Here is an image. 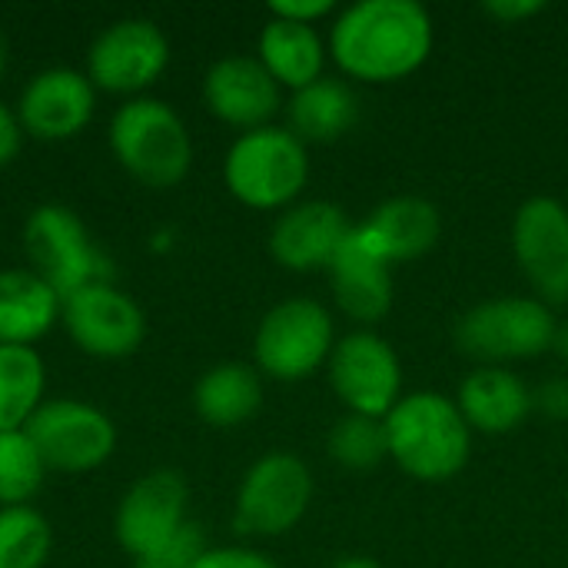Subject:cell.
Segmentation results:
<instances>
[{"label": "cell", "mask_w": 568, "mask_h": 568, "mask_svg": "<svg viewBox=\"0 0 568 568\" xmlns=\"http://www.w3.org/2000/svg\"><path fill=\"white\" fill-rule=\"evenodd\" d=\"M50 526L30 506L0 509V568H43L50 559Z\"/></svg>", "instance_id": "484cf974"}, {"label": "cell", "mask_w": 568, "mask_h": 568, "mask_svg": "<svg viewBox=\"0 0 568 568\" xmlns=\"http://www.w3.org/2000/svg\"><path fill=\"white\" fill-rule=\"evenodd\" d=\"M170 60L163 30L146 17H126L110 23L90 47L87 77L110 93H136L150 87Z\"/></svg>", "instance_id": "7c38bea8"}, {"label": "cell", "mask_w": 568, "mask_h": 568, "mask_svg": "<svg viewBox=\"0 0 568 568\" xmlns=\"http://www.w3.org/2000/svg\"><path fill=\"white\" fill-rule=\"evenodd\" d=\"M43 459L23 429L0 433V506H27L43 483Z\"/></svg>", "instance_id": "83f0119b"}, {"label": "cell", "mask_w": 568, "mask_h": 568, "mask_svg": "<svg viewBox=\"0 0 568 568\" xmlns=\"http://www.w3.org/2000/svg\"><path fill=\"white\" fill-rule=\"evenodd\" d=\"M286 116H290L286 130L296 140H303V143H333L359 120V100L343 80L320 77L310 87L293 90Z\"/></svg>", "instance_id": "7402d4cb"}, {"label": "cell", "mask_w": 568, "mask_h": 568, "mask_svg": "<svg viewBox=\"0 0 568 568\" xmlns=\"http://www.w3.org/2000/svg\"><path fill=\"white\" fill-rule=\"evenodd\" d=\"M43 403V359L33 346H0V433L23 429Z\"/></svg>", "instance_id": "d4e9b609"}, {"label": "cell", "mask_w": 568, "mask_h": 568, "mask_svg": "<svg viewBox=\"0 0 568 568\" xmlns=\"http://www.w3.org/2000/svg\"><path fill=\"white\" fill-rule=\"evenodd\" d=\"M333 320L316 300L276 303L256 329V366L283 383L313 376L333 353Z\"/></svg>", "instance_id": "52a82bcc"}, {"label": "cell", "mask_w": 568, "mask_h": 568, "mask_svg": "<svg viewBox=\"0 0 568 568\" xmlns=\"http://www.w3.org/2000/svg\"><path fill=\"white\" fill-rule=\"evenodd\" d=\"M60 323L83 353L100 359L130 356L146 336L140 306L113 283H93L60 300Z\"/></svg>", "instance_id": "8fae6325"}, {"label": "cell", "mask_w": 568, "mask_h": 568, "mask_svg": "<svg viewBox=\"0 0 568 568\" xmlns=\"http://www.w3.org/2000/svg\"><path fill=\"white\" fill-rule=\"evenodd\" d=\"M483 10H486L489 17H496V20L519 23V20L536 17L539 10H546V3H542V0H489Z\"/></svg>", "instance_id": "836d02e7"}, {"label": "cell", "mask_w": 568, "mask_h": 568, "mask_svg": "<svg viewBox=\"0 0 568 568\" xmlns=\"http://www.w3.org/2000/svg\"><path fill=\"white\" fill-rule=\"evenodd\" d=\"M356 230L373 253H379L386 263H399L429 253L439 240L443 220L439 210L423 196H393L379 203Z\"/></svg>", "instance_id": "d6986e66"}, {"label": "cell", "mask_w": 568, "mask_h": 568, "mask_svg": "<svg viewBox=\"0 0 568 568\" xmlns=\"http://www.w3.org/2000/svg\"><path fill=\"white\" fill-rule=\"evenodd\" d=\"M110 146L120 166L146 186H173L190 173L193 143L180 113L163 100H130L110 120Z\"/></svg>", "instance_id": "3957f363"}, {"label": "cell", "mask_w": 568, "mask_h": 568, "mask_svg": "<svg viewBox=\"0 0 568 568\" xmlns=\"http://www.w3.org/2000/svg\"><path fill=\"white\" fill-rule=\"evenodd\" d=\"M333 568H383V566H376L373 559H359V556H353V559H343V562H336Z\"/></svg>", "instance_id": "d590c367"}, {"label": "cell", "mask_w": 568, "mask_h": 568, "mask_svg": "<svg viewBox=\"0 0 568 568\" xmlns=\"http://www.w3.org/2000/svg\"><path fill=\"white\" fill-rule=\"evenodd\" d=\"M516 260L539 300L568 303V210L552 196H532L513 223Z\"/></svg>", "instance_id": "4fadbf2b"}, {"label": "cell", "mask_w": 568, "mask_h": 568, "mask_svg": "<svg viewBox=\"0 0 568 568\" xmlns=\"http://www.w3.org/2000/svg\"><path fill=\"white\" fill-rule=\"evenodd\" d=\"M203 97L213 116L230 126L260 130L280 110V83L260 63V57H223L210 67L203 80Z\"/></svg>", "instance_id": "e0dca14e"}, {"label": "cell", "mask_w": 568, "mask_h": 568, "mask_svg": "<svg viewBox=\"0 0 568 568\" xmlns=\"http://www.w3.org/2000/svg\"><path fill=\"white\" fill-rule=\"evenodd\" d=\"M60 320V296L37 270H0V346H30Z\"/></svg>", "instance_id": "44dd1931"}, {"label": "cell", "mask_w": 568, "mask_h": 568, "mask_svg": "<svg viewBox=\"0 0 568 568\" xmlns=\"http://www.w3.org/2000/svg\"><path fill=\"white\" fill-rule=\"evenodd\" d=\"M223 176L230 193L253 210H276L293 203L310 180L306 143L286 126L246 130L226 153Z\"/></svg>", "instance_id": "277c9868"}, {"label": "cell", "mask_w": 568, "mask_h": 568, "mask_svg": "<svg viewBox=\"0 0 568 568\" xmlns=\"http://www.w3.org/2000/svg\"><path fill=\"white\" fill-rule=\"evenodd\" d=\"M532 403H536V406H539L546 416H552V419H568V379L566 376L542 383V389L532 396Z\"/></svg>", "instance_id": "1f68e13d"}, {"label": "cell", "mask_w": 568, "mask_h": 568, "mask_svg": "<svg viewBox=\"0 0 568 568\" xmlns=\"http://www.w3.org/2000/svg\"><path fill=\"white\" fill-rule=\"evenodd\" d=\"M469 423L443 393H409L386 416L389 459L423 483L453 479L469 459Z\"/></svg>", "instance_id": "7a4b0ae2"}, {"label": "cell", "mask_w": 568, "mask_h": 568, "mask_svg": "<svg viewBox=\"0 0 568 568\" xmlns=\"http://www.w3.org/2000/svg\"><path fill=\"white\" fill-rule=\"evenodd\" d=\"M186 526V483L180 473L156 469L143 476L116 509V542L146 559L160 552Z\"/></svg>", "instance_id": "5bb4252c"}, {"label": "cell", "mask_w": 568, "mask_h": 568, "mask_svg": "<svg viewBox=\"0 0 568 568\" xmlns=\"http://www.w3.org/2000/svg\"><path fill=\"white\" fill-rule=\"evenodd\" d=\"M329 50L353 80L393 83L429 57L433 17L416 0H359L336 17Z\"/></svg>", "instance_id": "6da1fadb"}, {"label": "cell", "mask_w": 568, "mask_h": 568, "mask_svg": "<svg viewBox=\"0 0 568 568\" xmlns=\"http://www.w3.org/2000/svg\"><path fill=\"white\" fill-rule=\"evenodd\" d=\"M456 406L469 423V429L503 436L523 426V419L532 409V393L516 373L503 366H483L463 379Z\"/></svg>", "instance_id": "ffe728a7"}, {"label": "cell", "mask_w": 568, "mask_h": 568, "mask_svg": "<svg viewBox=\"0 0 568 568\" xmlns=\"http://www.w3.org/2000/svg\"><path fill=\"white\" fill-rule=\"evenodd\" d=\"M552 349L568 363V323L566 326H556V339H552Z\"/></svg>", "instance_id": "e575fe53"}, {"label": "cell", "mask_w": 568, "mask_h": 568, "mask_svg": "<svg viewBox=\"0 0 568 568\" xmlns=\"http://www.w3.org/2000/svg\"><path fill=\"white\" fill-rule=\"evenodd\" d=\"M329 383L349 413L386 419L389 409L399 403L403 369L393 346L383 336L359 329L333 346Z\"/></svg>", "instance_id": "30bf717a"}, {"label": "cell", "mask_w": 568, "mask_h": 568, "mask_svg": "<svg viewBox=\"0 0 568 568\" xmlns=\"http://www.w3.org/2000/svg\"><path fill=\"white\" fill-rule=\"evenodd\" d=\"M263 403L260 373L246 363H220L206 369L193 389V406L203 423L230 429L256 416Z\"/></svg>", "instance_id": "cb8c5ba5"}, {"label": "cell", "mask_w": 568, "mask_h": 568, "mask_svg": "<svg viewBox=\"0 0 568 568\" xmlns=\"http://www.w3.org/2000/svg\"><path fill=\"white\" fill-rule=\"evenodd\" d=\"M556 316L542 300L529 296H499L466 310L456 323L459 353L479 363H509L532 359L552 349Z\"/></svg>", "instance_id": "5b68a950"}, {"label": "cell", "mask_w": 568, "mask_h": 568, "mask_svg": "<svg viewBox=\"0 0 568 568\" xmlns=\"http://www.w3.org/2000/svg\"><path fill=\"white\" fill-rule=\"evenodd\" d=\"M206 552V539H203V529L196 523H186L160 552L146 556V559H136L133 568H193V562Z\"/></svg>", "instance_id": "f1b7e54d"}, {"label": "cell", "mask_w": 568, "mask_h": 568, "mask_svg": "<svg viewBox=\"0 0 568 568\" xmlns=\"http://www.w3.org/2000/svg\"><path fill=\"white\" fill-rule=\"evenodd\" d=\"M47 469L87 473L110 459L116 429L110 416L80 399H47L23 426Z\"/></svg>", "instance_id": "9c48e42d"}, {"label": "cell", "mask_w": 568, "mask_h": 568, "mask_svg": "<svg viewBox=\"0 0 568 568\" xmlns=\"http://www.w3.org/2000/svg\"><path fill=\"white\" fill-rule=\"evenodd\" d=\"M3 67H7V43H3V33H0V77H3Z\"/></svg>", "instance_id": "8d00e7d4"}, {"label": "cell", "mask_w": 568, "mask_h": 568, "mask_svg": "<svg viewBox=\"0 0 568 568\" xmlns=\"http://www.w3.org/2000/svg\"><path fill=\"white\" fill-rule=\"evenodd\" d=\"M313 476L293 453H266L250 466L236 493V529L243 536H283L310 509Z\"/></svg>", "instance_id": "ba28073f"}, {"label": "cell", "mask_w": 568, "mask_h": 568, "mask_svg": "<svg viewBox=\"0 0 568 568\" xmlns=\"http://www.w3.org/2000/svg\"><path fill=\"white\" fill-rule=\"evenodd\" d=\"M193 568H276L263 552H253V549H236V546H226V549H206Z\"/></svg>", "instance_id": "f546056e"}, {"label": "cell", "mask_w": 568, "mask_h": 568, "mask_svg": "<svg viewBox=\"0 0 568 568\" xmlns=\"http://www.w3.org/2000/svg\"><path fill=\"white\" fill-rule=\"evenodd\" d=\"M93 103L90 77L70 67H50L23 87L17 120L37 140H70L90 123Z\"/></svg>", "instance_id": "9a60e30c"}, {"label": "cell", "mask_w": 568, "mask_h": 568, "mask_svg": "<svg viewBox=\"0 0 568 568\" xmlns=\"http://www.w3.org/2000/svg\"><path fill=\"white\" fill-rule=\"evenodd\" d=\"M20 143H23V126L17 113L0 100V166H7L20 153Z\"/></svg>", "instance_id": "d6a6232c"}, {"label": "cell", "mask_w": 568, "mask_h": 568, "mask_svg": "<svg viewBox=\"0 0 568 568\" xmlns=\"http://www.w3.org/2000/svg\"><path fill=\"white\" fill-rule=\"evenodd\" d=\"M353 233L346 210L326 200H306L293 203L270 233V253L280 266L293 273H313L329 270L333 256Z\"/></svg>", "instance_id": "2e32d148"}, {"label": "cell", "mask_w": 568, "mask_h": 568, "mask_svg": "<svg viewBox=\"0 0 568 568\" xmlns=\"http://www.w3.org/2000/svg\"><path fill=\"white\" fill-rule=\"evenodd\" d=\"M260 63L280 87L303 90L323 77L326 47L313 23H293L273 17L260 33Z\"/></svg>", "instance_id": "603a6c76"}, {"label": "cell", "mask_w": 568, "mask_h": 568, "mask_svg": "<svg viewBox=\"0 0 568 568\" xmlns=\"http://www.w3.org/2000/svg\"><path fill=\"white\" fill-rule=\"evenodd\" d=\"M329 456L353 473L373 469L389 456V436H386V419L379 416H359L346 413L326 439Z\"/></svg>", "instance_id": "4316f807"}, {"label": "cell", "mask_w": 568, "mask_h": 568, "mask_svg": "<svg viewBox=\"0 0 568 568\" xmlns=\"http://www.w3.org/2000/svg\"><path fill=\"white\" fill-rule=\"evenodd\" d=\"M329 10H333V0H273L270 3V13L273 17L293 20V23H316Z\"/></svg>", "instance_id": "4dcf8cb0"}, {"label": "cell", "mask_w": 568, "mask_h": 568, "mask_svg": "<svg viewBox=\"0 0 568 568\" xmlns=\"http://www.w3.org/2000/svg\"><path fill=\"white\" fill-rule=\"evenodd\" d=\"M329 280H333V296L336 306L356 320V323H379L389 306H393V276H389V263L369 250V243L359 236V230L353 226V233L346 236V243L339 246V253L329 263Z\"/></svg>", "instance_id": "ac0fdd59"}, {"label": "cell", "mask_w": 568, "mask_h": 568, "mask_svg": "<svg viewBox=\"0 0 568 568\" xmlns=\"http://www.w3.org/2000/svg\"><path fill=\"white\" fill-rule=\"evenodd\" d=\"M23 246L37 273L60 300L83 286L110 283V260L93 246L83 220L63 203H43L27 216Z\"/></svg>", "instance_id": "8992f818"}]
</instances>
